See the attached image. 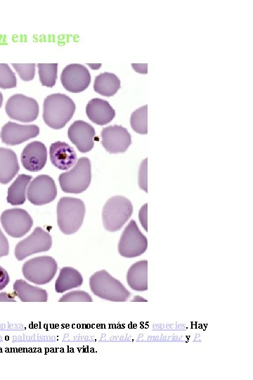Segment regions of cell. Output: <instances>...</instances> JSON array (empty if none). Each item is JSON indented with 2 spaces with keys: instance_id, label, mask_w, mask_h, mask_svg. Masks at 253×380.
Instances as JSON below:
<instances>
[{
  "instance_id": "obj_20",
  "label": "cell",
  "mask_w": 253,
  "mask_h": 380,
  "mask_svg": "<svg viewBox=\"0 0 253 380\" xmlns=\"http://www.w3.org/2000/svg\"><path fill=\"white\" fill-rule=\"evenodd\" d=\"M126 281L129 287L136 291L148 290V261L140 260L128 270Z\"/></svg>"
},
{
  "instance_id": "obj_18",
  "label": "cell",
  "mask_w": 253,
  "mask_h": 380,
  "mask_svg": "<svg viewBox=\"0 0 253 380\" xmlns=\"http://www.w3.org/2000/svg\"><path fill=\"white\" fill-rule=\"evenodd\" d=\"M86 113L91 122L99 125L109 123L115 116V111L110 103L99 98L89 101L86 107Z\"/></svg>"
},
{
  "instance_id": "obj_29",
  "label": "cell",
  "mask_w": 253,
  "mask_h": 380,
  "mask_svg": "<svg viewBox=\"0 0 253 380\" xmlns=\"http://www.w3.org/2000/svg\"><path fill=\"white\" fill-rule=\"evenodd\" d=\"M60 302H92L91 296L83 291H70L63 295L60 299Z\"/></svg>"
},
{
  "instance_id": "obj_6",
  "label": "cell",
  "mask_w": 253,
  "mask_h": 380,
  "mask_svg": "<svg viewBox=\"0 0 253 380\" xmlns=\"http://www.w3.org/2000/svg\"><path fill=\"white\" fill-rule=\"evenodd\" d=\"M56 261L51 256L36 257L26 261L22 268L26 279L35 284L48 283L57 272Z\"/></svg>"
},
{
  "instance_id": "obj_32",
  "label": "cell",
  "mask_w": 253,
  "mask_h": 380,
  "mask_svg": "<svg viewBox=\"0 0 253 380\" xmlns=\"http://www.w3.org/2000/svg\"><path fill=\"white\" fill-rule=\"evenodd\" d=\"M9 251V246L7 238L0 229V258L7 255Z\"/></svg>"
},
{
  "instance_id": "obj_22",
  "label": "cell",
  "mask_w": 253,
  "mask_h": 380,
  "mask_svg": "<svg viewBox=\"0 0 253 380\" xmlns=\"http://www.w3.org/2000/svg\"><path fill=\"white\" fill-rule=\"evenodd\" d=\"M82 283L83 277L79 271L71 267H64L56 281L55 289L57 293H63L79 287Z\"/></svg>"
},
{
  "instance_id": "obj_30",
  "label": "cell",
  "mask_w": 253,
  "mask_h": 380,
  "mask_svg": "<svg viewBox=\"0 0 253 380\" xmlns=\"http://www.w3.org/2000/svg\"><path fill=\"white\" fill-rule=\"evenodd\" d=\"M138 185L139 187L148 192V176H147V158L144 159L140 165L138 170Z\"/></svg>"
},
{
  "instance_id": "obj_16",
  "label": "cell",
  "mask_w": 253,
  "mask_h": 380,
  "mask_svg": "<svg viewBox=\"0 0 253 380\" xmlns=\"http://www.w3.org/2000/svg\"><path fill=\"white\" fill-rule=\"evenodd\" d=\"M20 159L23 167L28 171H39L44 167L47 160L46 148L40 141H32L22 150Z\"/></svg>"
},
{
  "instance_id": "obj_2",
  "label": "cell",
  "mask_w": 253,
  "mask_h": 380,
  "mask_svg": "<svg viewBox=\"0 0 253 380\" xmlns=\"http://www.w3.org/2000/svg\"><path fill=\"white\" fill-rule=\"evenodd\" d=\"M85 215V205L81 199L61 198L57 205V222L60 230L70 235L78 231Z\"/></svg>"
},
{
  "instance_id": "obj_12",
  "label": "cell",
  "mask_w": 253,
  "mask_h": 380,
  "mask_svg": "<svg viewBox=\"0 0 253 380\" xmlns=\"http://www.w3.org/2000/svg\"><path fill=\"white\" fill-rule=\"evenodd\" d=\"M100 136L103 146L110 153H124L131 144V134L121 125L104 127Z\"/></svg>"
},
{
  "instance_id": "obj_21",
  "label": "cell",
  "mask_w": 253,
  "mask_h": 380,
  "mask_svg": "<svg viewBox=\"0 0 253 380\" xmlns=\"http://www.w3.org/2000/svg\"><path fill=\"white\" fill-rule=\"evenodd\" d=\"M13 290L22 302H46L48 293L45 289L33 286L22 279H18L13 284Z\"/></svg>"
},
{
  "instance_id": "obj_13",
  "label": "cell",
  "mask_w": 253,
  "mask_h": 380,
  "mask_svg": "<svg viewBox=\"0 0 253 380\" xmlns=\"http://www.w3.org/2000/svg\"><path fill=\"white\" fill-rule=\"evenodd\" d=\"M60 81L68 91L79 93L84 91L89 85L91 75L88 69L77 63L67 65L62 71Z\"/></svg>"
},
{
  "instance_id": "obj_28",
  "label": "cell",
  "mask_w": 253,
  "mask_h": 380,
  "mask_svg": "<svg viewBox=\"0 0 253 380\" xmlns=\"http://www.w3.org/2000/svg\"><path fill=\"white\" fill-rule=\"evenodd\" d=\"M12 65L24 81L32 80L35 75V63H13Z\"/></svg>"
},
{
  "instance_id": "obj_19",
  "label": "cell",
  "mask_w": 253,
  "mask_h": 380,
  "mask_svg": "<svg viewBox=\"0 0 253 380\" xmlns=\"http://www.w3.org/2000/svg\"><path fill=\"white\" fill-rule=\"evenodd\" d=\"M15 153L9 148H0V183L6 184L11 181L19 171Z\"/></svg>"
},
{
  "instance_id": "obj_7",
  "label": "cell",
  "mask_w": 253,
  "mask_h": 380,
  "mask_svg": "<svg viewBox=\"0 0 253 380\" xmlns=\"http://www.w3.org/2000/svg\"><path fill=\"white\" fill-rule=\"evenodd\" d=\"M148 239L140 231L136 222L131 220L124 229L119 243L118 252L124 258H135L144 253Z\"/></svg>"
},
{
  "instance_id": "obj_8",
  "label": "cell",
  "mask_w": 253,
  "mask_h": 380,
  "mask_svg": "<svg viewBox=\"0 0 253 380\" xmlns=\"http://www.w3.org/2000/svg\"><path fill=\"white\" fill-rule=\"evenodd\" d=\"M5 110L10 118L22 122H32L39 115L37 101L21 94L11 96L6 101Z\"/></svg>"
},
{
  "instance_id": "obj_11",
  "label": "cell",
  "mask_w": 253,
  "mask_h": 380,
  "mask_svg": "<svg viewBox=\"0 0 253 380\" xmlns=\"http://www.w3.org/2000/svg\"><path fill=\"white\" fill-rule=\"evenodd\" d=\"M57 194L54 180L48 175H41L30 184L27 191L29 201L36 205H41L53 201Z\"/></svg>"
},
{
  "instance_id": "obj_1",
  "label": "cell",
  "mask_w": 253,
  "mask_h": 380,
  "mask_svg": "<svg viewBox=\"0 0 253 380\" xmlns=\"http://www.w3.org/2000/svg\"><path fill=\"white\" fill-rule=\"evenodd\" d=\"M75 108L74 101L64 94L48 95L44 101V121L51 128L61 129L72 118Z\"/></svg>"
},
{
  "instance_id": "obj_10",
  "label": "cell",
  "mask_w": 253,
  "mask_h": 380,
  "mask_svg": "<svg viewBox=\"0 0 253 380\" xmlns=\"http://www.w3.org/2000/svg\"><path fill=\"white\" fill-rule=\"evenodd\" d=\"M1 222L6 232L14 238L25 235L33 225L30 214L21 208L4 210L1 215Z\"/></svg>"
},
{
  "instance_id": "obj_33",
  "label": "cell",
  "mask_w": 253,
  "mask_h": 380,
  "mask_svg": "<svg viewBox=\"0 0 253 380\" xmlns=\"http://www.w3.org/2000/svg\"><path fill=\"white\" fill-rule=\"evenodd\" d=\"M10 280L9 275L6 270L0 266V290L4 289Z\"/></svg>"
},
{
  "instance_id": "obj_24",
  "label": "cell",
  "mask_w": 253,
  "mask_h": 380,
  "mask_svg": "<svg viewBox=\"0 0 253 380\" xmlns=\"http://www.w3.org/2000/svg\"><path fill=\"white\" fill-rule=\"evenodd\" d=\"M32 179L27 175H19L8 189L7 201L13 205H19L25 203L26 189Z\"/></svg>"
},
{
  "instance_id": "obj_3",
  "label": "cell",
  "mask_w": 253,
  "mask_h": 380,
  "mask_svg": "<svg viewBox=\"0 0 253 380\" xmlns=\"http://www.w3.org/2000/svg\"><path fill=\"white\" fill-rule=\"evenodd\" d=\"M89 286L94 295L107 300L124 302L130 297V292L117 279L106 270L95 272L89 279Z\"/></svg>"
},
{
  "instance_id": "obj_27",
  "label": "cell",
  "mask_w": 253,
  "mask_h": 380,
  "mask_svg": "<svg viewBox=\"0 0 253 380\" xmlns=\"http://www.w3.org/2000/svg\"><path fill=\"white\" fill-rule=\"evenodd\" d=\"M17 80L15 73L6 63H0V87L10 89L15 87Z\"/></svg>"
},
{
  "instance_id": "obj_35",
  "label": "cell",
  "mask_w": 253,
  "mask_h": 380,
  "mask_svg": "<svg viewBox=\"0 0 253 380\" xmlns=\"http://www.w3.org/2000/svg\"><path fill=\"white\" fill-rule=\"evenodd\" d=\"M3 103V96L2 94L0 92V108L1 107Z\"/></svg>"
},
{
  "instance_id": "obj_17",
  "label": "cell",
  "mask_w": 253,
  "mask_h": 380,
  "mask_svg": "<svg viewBox=\"0 0 253 380\" xmlns=\"http://www.w3.org/2000/svg\"><path fill=\"white\" fill-rule=\"evenodd\" d=\"M50 159L52 164L60 170H67L77 160L74 148L63 141H56L50 146Z\"/></svg>"
},
{
  "instance_id": "obj_4",
  "label": "cell",
  "mask_w": 253,
  "mask_h": 380,
  "mask_svg": "<svg viewBox=\"0 0 253 380\" xmlns=\"http://www.w3.org/2000/svg\"><path fill=\"white\" fill-rule=\"evenodd\" d=\"M133 212L131 201L122 196L110 198L105 203L102 212L103 224L109 232L122 229Z\"/></svg>"
},
{
  "instance_id": "obj_14",
  "label": "cell",
  "mask_w": 253,
  "mask_h": 380,
  "mask_svg": "<svg viewBox=\"0 0 253 380\" xmlns=\"http://www.w3.org/2000/svg\"><path fill=\"white\" fill-rule=\"evenodd\" d=\"M39 128L35 125H20L13 122L5 124L1 131V139L7 145H18L36 137Z\"/></svg>"
},
{
  "instance_id": "obj_9",
  "label": "cell",
  "mask_w": 253,
  "mask_h": 380,
  "mask_svg": "<svg viewBox=\"0 0 253 380\" xmlns=\"http://www.w3.org/2000/svg\"><path fill=\"white\" fill-rule=\"evenodd\" d=\"M51 245L50 234L37 227L30 236L17 243L15 255L17 260H22L30 255L48 251Z\"/></svg>"
},
{
  "instance_id": "obj_15",
  "label": "cell",
  "mask_w": 253,
  "mask_h": 380,
  "mask_svg": "<svg viewBox=\"0 0 253 380\" xmlns=\"http://www.w3.org/2000/svg\"><path fill=\"white\" fill-rule=\"evenodd\" d=\"M67 136L71 142L82 153L89 152L93 147L95 129L86 122L74 121L68 128Z\"/></svg>"
},
{
  "instance_id": "obj_23",
  "label": "cell",
  "mask_w": 253,
  "mask_h": 380,
  "mask_svg": "<svg viewBox=\"0 0 253 380\" xmlns=\"http://www.w3.org/2000/svg\"><path fill=\"white\" fill-rule=\"evenodd\" d=\"M120 88V80L113 73L103 72L96 77L93 89L94 91L104 96L115 95Z\"/></svg>"
},
{
  "instance_id": "obj_34",
  "label": "cell",
  "mask_w": 253,
  "mask_h": 380,
  "mask_svg": "<svg viewBox=\"0 0 253 380\" xmlns=\"http://www.w3.org/2000/svg\"><path fill=\"white\" fill-rule=\"evenodd\" d=\"M0 302H16L14 295L10 293H0Z\"/></svg>"
},
{
  "instance_id": "obj_5",
  "label": "cell",
  "mask_w": 253,
  "mask_h": 380,
  "mask_svg": "<svg viewBox=\"0 0 253 380\" xmlns=\"http://www.w3.org/2000/svg\"><path fill=\"white\" fill-rule=\"evenodd\" d=\"M91 163L88 158H80L69 171L59 175L62 190L66 193L79 194L84 191L91 182Z\"/></svg>"
},
{
  "instance_id": "obj_26",
  "label": "cell",
  "mask_w": 253,
  "mask_h": 380,
  "mask_svg": "<svg viewBox=\"0 0 253 380\" xmlns=\"http://www.w3.org/2000/svg\"><path fill=\"white\" fill-rule=\"evenodd\" d=\"M39 80L43 86L53 87L57 79V63H38Z\"/></svg>"
},
{
  "instance_id": "obj_31",
  "label": "cell",
  "mask_w": 253,
  "mask_h": 380,
  "mask_svg": "<svg viewBox=\"0 0 253 380\" xmlns=\"http://www.w3.org/2000/svg\"><path fill=\"white\" fill-rule=\"evenodd\" d=\"M148 204H144L139 210L138 218L143 228L148 232Z\"/></svg>"
},
{
  "instance_id": "obj_25",
  "label": "cell",
  "mask_w": 253,
  "mask_h": 380,
  "mask_svg": "<svg viewBox=\"0 0 253 380\" xmlns=\"http://www.w3.org/2000/svg\"><path fill=\"white\" fill-rule=\"evenodd\" d=\"M131 128L141 134L148 133V106L145 105L134 110L131 115Z\"/></svg>"
}]
</instances>
